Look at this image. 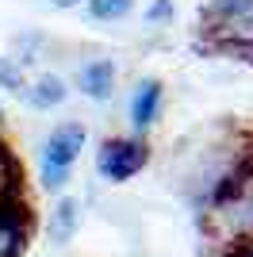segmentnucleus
<instances>
[{
  "label": "nucleus",
  "instance_id": "f257e3e1",
  "mask_svg": "<svg viewBox=\"0 0 253 257\" xmlns=\"http://www.w3.org/2000/svg\"><path fill=\"white\" fill-rule=\"evenodd\" d=\"M146 165H150V146L142 139H123L119 135V139H107L96 150V173L111 184H123L131 177H138Z\"/></svg>",
  "mask_w": 253,
  "mask_h": 257
},
{
  "label": "nucleus",
  "instance_id": "f03ea898",
  "mask_svg": "<svg viewBox=\"0 0 253 257\" xmlns=\"http://www.w3.org/2000/svg\"><path fill=\"white\" fill-rule=\"evenodd\" d=\"M84 142H88L84 123H77V119L58 123V127L46 135V142H42V161H46V165H65V169H73V161L81 158Z\"/></svg>",
  "mask_w": 253,
  "mask_h": 257
},
{
  "label": "nucleus",
  "instance_id": "7ed1b4c3",
  "mask_svg": "<svg viewBox=\"0 0 253 257\" xmlns=\"http://www.w3.org/2000/svg\"><path fill=\"white\" fill-rule=\"evenodd\" d=\"M161 96H165V88H161L158 77H146V81H138L135 96H131V123H135V131H150L154 123H158Z\"/></svg>",
  "mask_w": 253,
  "mask_h": 257
},
{
  "label": "nucleus",
  "instance_id": "20e7f679",
  "mask_svg": "<svg viewBox=\"0 0 253 257\" xmlns=\"http://www.w3.org/2000/svg\"><path fill=\"white\" fill-rule=\"evenodd\" d=\"M81 92L88 100H96V104H104V100H111V92H115V62L111 58H96V62H88L81 69Z\"/></svg>",
  "mask_w": 253,
  "mask_h": 257
},
{
  "label": "nucleus",
  "instance_id": "39448f33",
  "mask_svg": "<svg viewBox=\"0 0 253 257\" xmlns=\"http://www.w3.org/2000/svg\"><path fill=\"white\" fill-rule=\"evenodd\" d=\"M81 230V200L73 196H62L50 211V223H46V234H50L54 246H65V242H73V234Z\"/></svg>",
  "mask_w": 253,
  "mask_h": 257
},
{
  "label": "nucleus",
  "instance_id": "423d86ee",
  "mask_svg": "<svg viewBox=\"0 0 253 257\" xmlns=\"http://www.w3.org/2000/svg\"><path fill=\"white\" fill-rule=\"evenodd\" d=\"M65 96H69V88H65L62 77L54 73H42L35 85H27V104L39 107V111H50V107H62Z\"/></svg>",
  "mask_w": 253,
  "mask_h": 257
},
{
  "label": "nucleus",
  "instance_id": "0eeeda50",
  "mask_svg": "<svg viewBox=\"0 0 253 257\" xmlns=\"http://www.w3.org/2000/svg\"><path fill=\"white\" fill-rule=\"evenodd\" d=\"M253 12V0H211V4H203V23H211V27H226V23H238L245 20Z\"/></svg>",
  "mask_w": 253,
  "mask_h": 257
},
{
  "label": "nucleus",
  "instance_id": "6e6552de",
  "mask_svg": "<svg viewBox=\"0 0 253 257\" xmlns=\"http://www.w3.org/2000/svg\"><path fill=\"white\" fill-rule=\"evenodd\" d=\"M131 8H135V0H88V16H92V20H100V23L123 20Z\"/></svg>",
  "mask_w": 253,
  "mask_h": 257
},
{
  "label": "nucleus",
  "instance_id": "1a4fd4ad",
  "mask_svg": "<svg viewBox=\"0 0 253 257\" xmlns=\"http://www.w3.org/2000/svg\"><path fill=\"white\" fill-rule=\"evenodd\" d=\"M0 88H4V92H16V96L27 92V77H23V69L12 62V58H0Z\"/></svg>",
  "mask_w": 253,
  "mask_h": 257
},
{
  "label": "nucleus",
  "instance_id": "9d476101",
  "mask_svg": "<svg viewBox=\"0 0 253 257\" xmlns=\"http://www.w3.org/2000/svg\"><path fill=\"white\" fill-rule=\"evenodd\" d=\"M69 173H73V169H65V165H46V161H42L39 184L46 188V192H58V188H65V184H69Z\"/></svg>",
  "mask_w": 253,
  "mask_h": 257
},
{
  "label": "nucleus",
  "instance_id": "9b49d317",
  "mask_svg": "<svg viewBox=\"0 0 253 257\" xmlns=\"http://www.w3.org/2000/svg\"><path fill=\"white\" fill-rule=\"evenodd\" d=\"M169 20H173V0H150V8H146V23L150 27L169 23Z\"/></svg>",
  "mask_w": 253,
  "mask_h": 257
},
{
  "label": "nucleus",
  "instance_id": "f8f14e48",
  "mask_svg": "<svg viewBox=\"0 0 253 257\" xmlns=\"http://www.w3.org/2000/svg\"><path fill=\"white\" fill-rule=\"evenodd\" d=\"M219 257H253V242H238V246H226Z\"/></svg>",
  "mask_w": 253,
  "mask_h": 257
},
{
  "label": "nucleus",
  "instance_id": "ddd939ff",
  "mask_svg": "<svg viewBox=\"0 0 253 257\" xmlns=\"http://www.w3.org/2000/svg\"><path fill=\"white\" fill-rule=\"evenodd\" d=\"M54 8H77V4H84V0H50Z\"/></svg>",
  "mask_w": 253,
  "mask_h": 257
},
{
  "label": "nucleus",
  "instance_id": "4468645a",
  "mask_svg": "<svg viewBox=\"0 0 253 257\" xmlns=\"http://www.w3.org/2000/svg\"><path fill=\"white\" fill-rule=\"evenodd\" d=\"M0 123H4V107H0Z\"/></svg>",
  "mask_w": 253,
  "mask_h": 257
}]
</instances>
